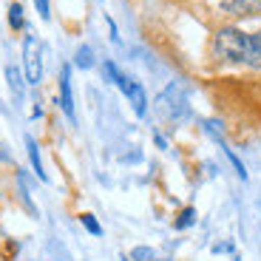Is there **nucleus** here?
Wrapping results in <instances>:
<instances>
[{
  "label": "nucleus",
  "instance_id": "nucleus-1",
  "mask_svg": "<svg viewBox=\"0 0 261 261\" xmlns=\"http://www.w3.org/2000/svg\"><path fill=\"white\" fill-rule=\"evenodd\" d=\"M247 40L250 34L242 32L236 26H227L213 37V57L219 63L227 65H244V57H247Z\"/></svg>",
  "mask_w": 261,
  "mask_h": 261
},
{
  "label": "nucleus",
  "instance_id": "nucleus-2",
  "mask_svg": "<svg viewBox=\"0 0 261 261\" xmlns=\"http://www.w3.org/2000/svg\"><path fill=\"white\" fill-rule=\"evenodd\" d=\"M156 111L162 114L165 119H182L188 117V97H185L182 85L170 83L162 94L156 97Z\"/></svg>",
  "mask_w": 261,
  "mask_h": 261
},
{
  "label": "nucleus",
  "instance_id": "nucleus-3",
  "mask_svg": "<svg viewBox=\"0 0 261 261\" xmlns=\"http://www.w3.org/2000/svg\"><path fill=\"white\" fill-rule=\"evenodd\" d=\"M23 77L29 85H40L43 80V43L34 34H29L23 43Z\"/></svg>",
  "mask_w": 261,
  "mask_h": 261
},
{
  "label": "nucleus",
  "instance_id": "nucleus-4",
  "mask_svg": "<svg viewBox=\"0 0 261 261\" xmlns=\"http://www.w3.org/2000/svg\"><path fill=\"white\" fill-rule=\"evenodd\" d=\"M117 88L125 94V97H128V102H130V108H134V114H137V117H145V111H148V97H145L142 83H137V80L128 77V74H119Z\"/></svg>",
  "mask_w": 261,
  "mask_h": 261
},
{
  "label": "nucleus",
  "instance_id": "nucleus-5",
  "mask_svg": "<svg viewBox=\"0 0 261 261\" xmlns=\"http://www.w3.org/2000/svg\"><path fill=\"white\" fill-rule=\"evenodd\" d=\"M60 108L65 111L68 122L77 119V114H74V94H71V65L60 68Z\"/></svg>",
  "mask_w": 261,
  "mask_h": 261
},
{
  "label": "nucleus",
  "instance_id": "nucleus-6",
  "mask_svg": "<svg viewBox=\"0 0 261 261\" xmlns=\"http://www.w3.org/2000/svg\"><path fill=\"white\" fill-rule=\"evenodd\" d=\"M219 6L230 17H250V14L261 12V0H219Z\"/></svg>",
  "mask_w": 261,
  "mask_h": 261
},
{
  "label": "nucleus",
  "instance_id": "nucleus-7",
  "mask_svg": "<svg viewBox=\"0 0 261 261\" xmlns=\"http://www.w3.org/2000/svg\"><path fill=\"white\" fill-rule=\"evenodd\" d=\"M23 71H20L17 65H6V83L9 88H12V97L17 99V102H23V97H26V83H23Z\"/></svg>",
  "mask_w": 261,
  "mask_h": 261
},
{
  "label": "nucleus",
  "instance_id": "nucleus-8",
  "mask_svg": "<svg viewBox=\"0 0 261 261\" xmlns=\"http://www.w3.org/2000/svg\"><path fill=\"white\" fill-rule=\"evenodd\" d=\"M244 65H247V68H255V71L261 68V29H258L255 34H250V40H247V57H244Z\"/></svg>",
  "mask_w": 261,
  "mask_h": 261
},
{
  "label": "nucleus",
  "instance_id": "nucleus-9",
  "mask_svg": "<svg viewBox=\"0 0 261 261\" xmlns=\"http://www.w3.org/2000/svg\"><path fill=\"white\" fill-rule=\"evenodd\" d=\"M26 150H29V162H32V170L37 173V179L40 182H48V173H46V168H43V159H40V148L32 137H26Z\"/></svg>",
  "mask_w": 261,
  "mask_h": 261
},
{
  "label": "nucleus",
  "instance_id": "nucleus-10",
  "mask_svg": "<svg viewBox=\"0 0 261 261\" xmlns=\"http://www.w3.org/2000/svg\"><path fill=\"white\" fill-rule=\"evenodd\" d=\"M196 224V207L193 204H188V207H182L179 210V216L173 219V227L176 230H188V227H193Z\"/></svg>",
  "mask_w": 261,
  "mask_h": 261
},
{
  "label": "nucleus",
  "instance_id": "nucleus-11",
  "mask_svg": "<svg viewBox=\"0 0 261 261\" xmlns=\"http://www.w3.org/2000/svg\"><path fill=\"white\" fill-rule=\"evenodd\" d=\"M9 26L14 32H23L26 29V14H23V3H12L9 6Z\"/></svg>",
  "mask_w": 261,
  "mask_h": 261
},
{
  "label": "nucleus",
  "instance_id": "nucleus-12",
  "mask_svg": "<svg viewBox=\"0 0 261 261\" xmlns=\"http://www.w3.org/2000/svg\"><path fill=\"white\" fill-rule=\"evenodd\" d=\"M74 65L77 68H83V71H88L94 65V51H91V46H80L77 48V54H74Z\"/></svg>",
  "mask_w": 261,
  "mask_h": 261
},
{
  "label": "nucleus",
  "instance_id": "nucleus-13",
  "mask_svg": "<svg viewBox=\"0 0 261 261\" xmlns=\"http://www.w3.org/2000/svg\"><path fill=\"white\" fill-rule=\"evenodd\" d=\"M130 261H165V258H159L153 247H145V244H142V247L130 250Z\"/></svg>",
  "mask_w": 261,
  "mask_h": 261
},
{
  "label": "nucleus",
  "instance_id": "nucleus-14",
  "mask_svg": "<svg viewBox=\"0 0 261 261\" xmlns=\"http://www.w3.org/2000/svg\"><path fill=\"white\" fill-rule=\"evenodd\" d=\"M219 145H222L224 156L230 159V165H233V168H236V173H239V179H247V170H244L242 159H239V156H236V153H233V148H227V142H224V139H222V142H219Z\"/></svg>",
  "mask_w": 261,
  "mask_h": 261
},
{
  "label": "nucleus",
  "instance_id": "nucleus-15",
  "mask_svg": "<svg viewBox=\"0 0 261 261\" xmlns=\"http://www.w3.org/2000/svg\"><path fill=\"white\" fill-rule=\"evenodd\" d=\"M80 222H83V227L88 230L91 236H102V224H99L91 213H80Z\"/></svg>",
  "mask_w": 261,
  "mask_h": 261
},
{
  "label": "nucleus",
  "instance_id": "nucleus-16",
  "mask_svg": "<svg viewBox=\"0 0 261 261\" xmlns=\"http://www.w3.org/2000/svg\"><path fill=\"white\" fill-rule=\"evenodd\" d=\"M102 74H105V80H108V83L117 85V80H119V74H122V71H119L111 60H105V63H102Z\"/></svg>",
  "mask_w": 261,
  "mask_h": 261
},
{
  "label": "nucleus",
  "instance_id": "nucleus-17",
  "mask_svg": "<svg viewBox=\"0 0 261 261\" xmlns=\"http://www.w3.org/2000/svg\"><path fill=\"white\" fill-rule=\"evenodd\" d=\"M34 6H37V14L43 20H51V6H48V0H34Z\"/></svg>",
  "mask_w": 261,
  "mask_h": 261
},
{
  "label": "nucleus",
  "instance_id": "nucleus-18",
  "mask_svg": "<svg viewBox=\"0 0 261 261\" xmlns=\"http://www.w3.org/2000/svg\"><path fill=\"white\" fill-rule=\"evenodd\" d=\"M153 142H156V148H159V150H165V148H168V142H165V137L159 134V130H153Z\"/></svg>",
  "mask_w": 261,
  "mask_h": 261
},
{
  "label": "nucleus",
  "instance_id": "nucleus-19",
  "mask_svg": "<svg viewBox=\"0 0 261 261\" xmlns=\"http://www.w3.org/2000/svg\"><path fill=\"white\" fill-rule=\"evenodd\" d=\"M108 29H111V40H114V43H119V34H117V23H114L111 17H108Z\"/></svg>",
  "mask_w": 261,
  "mask_h": 261
},
{
  "label": "nucleus",
  "instance_id": "nucleus-20",
  "mask_svg": "<svg viewBox=\"0 0 261 261\" xmlns=\"http://www.w3.org/2000/svg\"><path fill=\"white\" fill-rule=\"evenodd\" d=\"M230 250H233V244H216L213 253H230Z\"/></svg>",
  "mask_w": 261,
  "mask_h": 261
},
{
  "label": "nucleus",
  "instance_id": "nucleus-21",
  "mask_svg": "<svg viewBox=\"0 0 261 261\" xmlns=\"http://www.w3.org/2000/svg\"><path fill=\"white\" fill-rule=\"evenodd\" d=\"M122 261H130V255H122Z\"/></svg>",
  "mask_w": 261,
  "mask_h": 261
}]
</instances>
